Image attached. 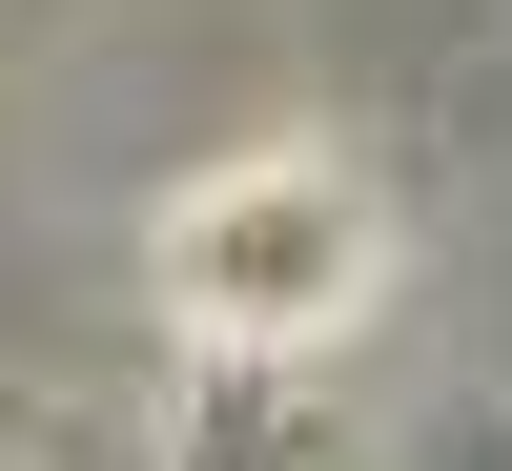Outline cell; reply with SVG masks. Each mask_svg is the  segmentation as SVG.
I'll use <instances>...</instances> for the list:
<instances>
[{
	"instance_id": "obj_1",
	"label": "cell",
	"mask_w": 512,
	"mask_h": 471,
	"mask_svg": "<svg viewBox=\"0 0 512 471\" xmlns=\"http://www.w3.org/2000/svg\"><path fill=\"white\" fill-rule=\"evenodd\" d=\"M369 267H390V205L328 144H246V164H205L164 205V308L205 349H308V328L369 308Z\"/></svg>"
}]
</instances>
